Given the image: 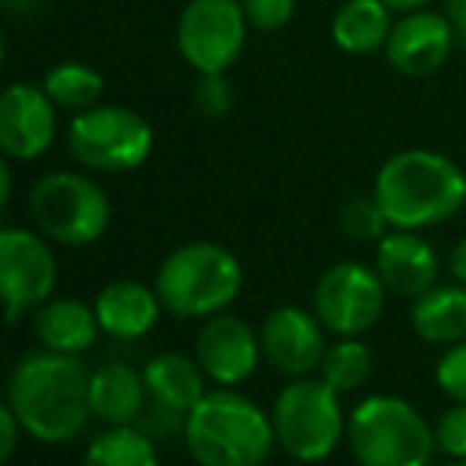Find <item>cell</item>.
<instances>
[{"label":"cell","instance_id":"28","mask_svg":"<svg viewBox=\"0 0 466 466\" xmlns=\"http://www.w3.org/2000/svg\"><path fill=\"white\" fill-rule=\"evenodd\" d=\"M248 25L258 32H279L292 23L295 0H241Z\"/></svg>","mask_w":466,"mask_h":466},{"label":"cell","instance_id":"27","mask_svg":"<svg viewBox=\"0 0 466 466\" xmlns=\"http://www.w3.org/2000/svg\"><path fill=\"white\" fill-rule=\"evenodd\" d=\"M190 96L203 117H226L235 105V89L226 80V74H197Z\"/></svg>","mask_w":466,"mask_h":466},{"label":"cell","instance_id":"20","mask_svg":"<svg viewBox=\"0 0 466 466\" xmlns=\"http://www.w3.org/2000/svg\"><path fill=\"white\" fill-rule=\"evenodd\" d=\"M390 29L393 10L384 0H343L330 19L333 45L350 57H369L384 51Z\"/></svg>","mask_w":466,"mask_h":466},{"label":"cell","instance_id":"14","mask_svg":"<svg viewBox=\"0 0 466 466\" xmlns=\"http://www.w3.org/2000/svg\"><path fill=\"white\" fill-rule=\"evenodd\" d=\"M260 352L279 374L305 378L314 369H320V359L327 352L324 324L318 320V314L305 311V308H273L260 327Z\"/></svg>","mask_w":466,"mask_h":466},{"label":"cell","instance_id":"3","mask_svg":"<svg viewBox=\"0 0 466 466\" xmlns=\"http://www.w3.org/2000/svg\"><path fill=\"white\" fill-rule=\"evenodd\" d=\"M181 438L197 466H260L277 444L270 416L226 387L203 393L187 412Z\"/></svg>","mask_w":466,"mask_h":466},{"label":"cell","instance_id":"1","mask_svg":"<svg viewBox=\"0 0 466 466\" xmlns=\"http://www.w3.org/2000/svg\"><path fill=\"white\" fill-rule=\"evenodd\" d=\"M89 371L80 356L67 352H29L6 380V403L16 422L35 441L67 444L86 429Z\"/></svg>","mask_w":466,"mask_h":466},{"label":"cell","instance_id":"30","mask_svg":"<svg viewBox=\"0 0 466 466\" xmlns=\"http://www.w3.org/2000/svg\"><path fill=\"white\" fill-rule=\"evenodd\" d=\"M435 438L438 451H444L448 457H457V461H466V400L441 412V419L435 425Z\"/></svg>","mask_w":466,"mask_h":466},{"label":"cell","instance_id":"17","mask_svg":"<svg viewBox=\"0 0 466 466\" xmlns=\"http://www.w3.org/2000/svg\"><path fill=\"white\" fill-rule=\"evenodd\" d=\"M96 318L108 337L115 339H140L156 327L162 311V301L156 289H147L143 282L117 279L108 282L96 295Z\"/></svg>","mask_w":466,"mask_h":466},{"label":"cell","instance_id":"23","mask_svg":"<svg viewBox=\"0 0 466 466\" xmlns=\"http://www.w3.org/2000/svg\"><path fill=\"white\" fill-rule=\"evenodd\" d=\"M83 466H159L153 441L137 425H108V431L93 438Z\"/></svg>","mask_w":466,"mask_h":466},{"label":"cell","instance_id":"36","mask_svg":"<svg viewBox=\"0 0 466 466\" xmlns=\"http://www.w3.org/2000/svg\"><path fill=\"white\" fill-rule=\"evenodd\" d=\"M393 13H410V10H419V6H431L435 0H384Z\"/></svg>","mask_w":466,"mask_h":466},{"label":"cell","instance_id":"18","mask_svg":"<svg viewBox=\"0 0 466 466\" xmlns=\"http://www.w3.org/2000/svg\"><path fill=\"white\" fill-rule=\"evenodd\" d=\"M147 380L124 362H108L89 374V410L108 425H134L147 410Z\"/></svg>","mask_w":466,"mask_h":466},{"label":"cell","instance_id":"8","mask_svg":"<svg viewBox=\"0 0 466 466\" xmlns=\"http://www.w3.org/2000/svg\"><path fill=\"white\" fill-rule=\"evenodd\" d=\"M153 124L127 105H93L70 117L67 147L83 168L124 175L140 168L153 153Z\"/></svg>","mask_w":466,"mask_h":466},{"label":"cell","instance_id":"19","mask_svg":"<svg viewBox=\"0 0 466 466\" xmlns=\"http://www.w3.org/2000/svg\"><path fill=\"white\" fill-rule=\"evenodd\" d=\"M143 380H147V393L153 406L168 412H178L187 419V412L203 400V380L207 371L200 369L197 359H187L181 352H159L147 362L143 369Z\"/></svg>","mask_w":466,"mask_h":466},{"label":"cell","instance_id":"9","mask_svg":"<svg viewBox=\"0 0 466 466\" xmlns=\"http://www.w3.org/2000/svg\"><path fill=\"white\" fill-rule=\"evenodd\" d=\"M248 29L241 0H187L175 42L197 74H226L245 51Z\"/></svg>","mask_w":466,"mask_h":466},{"label":"cell","instance_id":"6","mask_svg":"<svg viewBox=\"0 0 466 466\" xmlns=\"http://www.w3.org/2000/svg\"><path fill=\"white\" fill-rule=\"evenodd\" d=\"M277 444L299 463H318L337 451L346 431L339 397L324 378H292L270 412Z\"/></svg>","mask_w":466,"mask_h":466},{"label":"cell","instance_id":"16","mask_svg":"<svg viewBox=\"0 0 466 466\" xmlns=\"http://www.w3.org/2000/svg\"><path fill=\"white\" fill-rule=\"evenodd\" d=\"M374 270L390 295L419 299L438 282V254L419 232L393 228L374 248Z\"/></svg>","mask_w":466,"mask_h":466},{"label":"cell","instance_id":"12","mask_svg":"<svg viewBox=\"0 0 466 466\" xmlns=\"http://www.w3.org/2000/svg\"><path fill=\"white\" fill-rule=\"evenodd\" d=\"M457 51V35L448 13L435 6H419V10L400 13L393 19L390 38L384 45V57L397 74L410 80L431 76L451 61Z\"/></svg>","mask_w":466,"mask_h":466},{"label":"cell","instance_id":"37","mask_svg":"<svg viewBox=\"0 0 466 466\" xmlns=\"http://www.w3.org/2000/svg\"><path fill=\"white\" fill-rule=\"evenodd\" d=\"M4 57H6V38H4V32H0V64H4Z\"/></svg>","mask_w":466,"mask_h":466},{"label":"cell","instance_id":"24","mask_svg":"<svg viewBox=\"0 0 466 466\" xmlns=\"http://www.w3.org/2000/svg\"><path fill=\"white\" fill-rule=\"evenodd\" d=\"M42 86L57 108L74 111L76 115V111H86V108H93V105H98L105 83H102V74H98L96 67H89V64L64 61L45 74Z\"/></svg>","mask_w":466,"mask_h":466},{"label":"cell","instance_id":"33","mask_svg":"<svg viewBox=\"0 0 466 466\" xmlns=\"http://www.w3.org/2000/svg\"><path fill=\"white\" fill-rule=\"evenodd\" d=\"M448 267H451V277H454L457 282H463V286H466V235H463L461 241H457L454 248H451Z\"/></svg>","mask_w":466,"mask_h":466},{"label":"cell","instance_id":"25","mask_svg":"<svg viewBox=\"0 0 466 466\" xmlns=\"http://www.w3.org/2000/svg\"><path fill=\"white\" fill-rule=\"evenodd\" d=\"M371 369H374L371 350L356 337H339L333 346H327L324 359H320V378L337 393L359 390L371 378Z\"/></svg>","mask_w":466,"mask_h":466},{"label":"cell","instance_id":"13","mask_svg":"<svg viewBox=\"0 0 466 466\" xmlns=\"http://www.w3.org/2000/svg\"><path fill=\"white\" fill-rule=\"evenodd\" d=\"M57 105L45 86L13 83L0 89V153L19 162H32L55 143Z\"/></svg>","mask_w":466,"mask_h":466},{"label":"cell","instance_id":"29","mask_svg":"<svg viewBox=\"0 0 466 466\" xmlns=\"http://www.w3.org/2000/svg\"><path fill=\"white\" fill-rule=\"evenodd\" d=\"M435 380L454 403H463L466 400V339L454 343L441 359H438Z\"/></svg>","mask_w":466,"mask_h":466},{"label":"cell","instance_id":"4","mask_svg":"<svg viewBox=\"0 0 466 466\" xmlns=\"http://www.w3.org/2000/svg\"><path fill=\"white\" fill-rule=\"evenodd\" d=\"M241 264L216 241H187L162 260L156 273V295L162 308L181 320L213 318L241 292Z\"/></svg>","mask_w":466,"mask_h":466},{"label":"cell","instance_id":"35","mask_svg":"<svg viewBox=\"0 0 466 466\" xmlns=\"http://www.w3.org/2000/svg\"><path fill=\"white\" fill-rule=\"evenodd\" d=\"M42 4L45 0H0V6H4L6 13H16V16H29V13H35Z\"/></svg>","mask_w":466,"mask_h":466},{"label":"cell","instance_id":"22","mask_svg":"<svg viewBox=\"0 0 466 466\" xmlns=\"http://www.w3.org/2000/svg\"><path fill=\"white\" fill-rule=\"evenodd\" d=\"M96 308H89L80 299H48L35 311V337L45 350L80 356L98 337Z\"/></svg>","mask_w":466,"mask_h":466},{"label":"cell","instance_id":"38","mask_svg":"<svg viewBox=\"0 0 466 466\" xmlns=\"http://www.w3.org/2000/svg\"><path fill=\"white\" fill-rule=\"evenodd\" d=\"M441 466H466V461H457V457H451V461L441 463Z\"/></svg>","mask_w":466,"mask_h":466},{"label":"cell","instance_id":"21","mask_svg":"<svg viewBox=\"0 0 466 466\" xmlns=\"http://www.w3.org/2000/svg\"><path fill=\"white\" fill-rule=\"evenodd\" d=\"M412 330L435 346H454L466 339V286L463 282H435L410 308Z\"/></svg>","mask_w":466,"mask_h":466},{"label":"cell","instance_id":"34","mask_svg":"<svg viewBox=\"0 0 466 466\" xmlns=\"http://www.w3.org/2000/svg\"><path fill=\"white\" fill-rule=\"evenodd\" d=\"M10 156L0 153V213L6 209V203H10V194H13V172H10Z\"/></svg>","mask_w":466,"mask_h":466},{"label":"cell","instance_id":"2","mask_svg":"<svg viewBox=\"0 0 466 466\" xmlns=\"http://www.w3.org/2000/svg\"><path fill=\"white\" fill-rule=\"evenodd\" d=\"M374 200L390 228H431L466 207V172L438 149H400L374 175Z\"/></svg>","mask_w":466,"mask_h":466},{"label":"cell","instance_id":"10","mask_svg":"<svg viewBox=\"0 0 466 466\" xmlns=\"http://www.w3.org/2000/svg\"><path fill=\"white\" fill-rule=\"evenodd\" d=\"M387 286L362 260H339L314 286V314L337 337H362L380 320Z\"/></svg>","mask_w":466,"mask_h":466},{"label":"cell","instance_id":"31","mask_svg":"<svg viewBox=\"0 0 466 466\" xmlns=\"http://www.w3.org/2000/svg\"><path fill=\"white\" fill-rule=\"evenodd\" d=\"M19 429H23V425L16 422V416H13V410H10V403H4V400H0V466L10 461L13 454H16Z\"/></svg>","mask_w":466,"mask_h":466},{"label":"cell","instance_id":"7","mask_svg":"<svg viewBox=\"0 0 466 466\" xmlns=\"http://www.w3.org/2000/svg\"><path fill=\"white\" fill-rule=\"evenodd\" d=\"M29 213L48 241L83 248L105 235L111 222V203L89 175L48 172L29 190Z\"/></svg>","mask_w":466,"mask_h":466},{"label":"cell","instance_id":"11","mask_svg":"<svg viewBox=\"0 0 466 466\" xmlns=\"http://www.w3.org/2000/svg\"><path fill=\"white\" fill-rule=\"evenodd\" d=\"M57 286V260L42 232L0 228V308L6 320L38 311Z\"/></svg>","mask_w":466,"mask_h":466},{"label":"cell","instance_id":"15","mask_svg":"<svg viewBox=\"0 0 466 466\" xmlns=\"http://www.w3.org/2000/svg\"><path fill=\"white\" fill-rule=\"evenodd\" d=\"M260 333L235 314H213L197 333V362L209 380L235 387L248 380L260 362Z\"/></svg>","mask_w":466,"mask_h":466},{"label":"cell","instance_id":"26","mask_svg":"<svg viewBox=\"0 0 466 466\" xmlns=\"http://www.w3.org/2000/svg\"><path fill=\"white\" fill-rule=\"evenodd\" d=\"M339 222H343L346 238L362 241V245H369V241L378 245V241L387 235V228H390V222H387L380 203L374 200V194L352 197V200L343 207V216H339Z\"/></svg>","mask_w":466,"mask_h":466},{"label":"cell","instance_id":"5","mask_svg":"<svg viewBox=\"0 0 466 466\" xmlns=\"http://www.w3.org/2000/svg\"><path fill=\"white\" fill-rule=\"evenodd\" d=\"M359 466H429L438 451L429 419L403 397H369L346 422Z\"/></svg>","mask_w":466,"mask_h":466},{"label":"cell","instance_id":"32","mask_svg":"<svg viewBox=\"0 0 466 466\" xmlns=\"http://www.w3.org/2000/svg\"><path fill=\"white\" fill-rule=\"evenodd\" d=\"M444 13H448L451 25H454L457 48L466 51V0H444Z\"/></svg>","mask_w":466,"mask_h":466}]
</instances>
